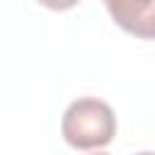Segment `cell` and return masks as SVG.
Segmentation results:
<instances>
[{
  "instance_id": "1",
  "label": "cell",
  "mask_w": 155,
  "mask_h": 155,
  "mask_svg": "<svg viewBox=\"0 0 155 155\" xmlns=\"http://www.w3.org/2000/svg\"><path fill=\"white\" fill-rule=\"evenodd\" d=\"M63 140L75 150H97L116 136L114 109L97 97H80L68 104L61 119Z\"/></svg>"
},
{
  "instance_id": "2",
  "label": "cell",
  "mask_w": 155,
  "mask_h": 155,
  "mask_svg": "<svg viewBox=\"0 0 155 155\" xmlns=\"http://www.w3.org/2000/svg\"><path fill=\"white\" fill-rule=\"evenodd\" d=\"M111 19L138 39H155V0L148 2H104Z\"/></svg>"
},
{
  "instance_id": "3",
  "label": "cell",
  "mask_w": 155,
  "mask_h": 155,
  "mask_svg": "<svg viewBox=\"0 0 155 155\" xmlns=\"http://www.w3.org/2000/svg\"><path fill=\"white\" fill-rule=\"evenodd\" d=\"M136 155H155L153 150H143V153H136Z\"/></svg>"
},
{
  "instance_id": "4",
  "label": "cell",
  "mask_w": 155,
  "mask_h": 155,
  "mask_svg": "<svg viewBox=\"0 0 155 155\" xmlns=\"http://www.w3.org/2000/svg\"><path fill=\"white\" fill-rule=\"evenodd\" d=\"M97 155H107V153H97Z\"/></svg>"
}]
</instances>
